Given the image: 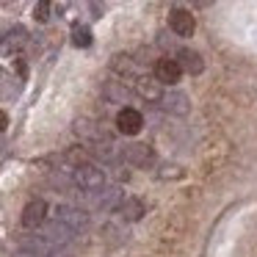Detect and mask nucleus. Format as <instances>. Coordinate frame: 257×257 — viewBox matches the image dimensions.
I'll return each instance as SVG.
<instances>
[{
	"mask_svg": "<svg viewBox=\"0 0 257 257\" xmlns=\"http://www.w3.org/2000/svg\"><path fill=\"white\" fill-rule=\"evenodd\" d=\"M72 180H75V188L89 191V194H97V191L105 188V174H102V169L91 166V163L75 166L72 169Z\"/></svg>",
	"mask_w": 257,
	"mask_h": 257,
	"instance_id": "obj_1",
	"label": "nucleus"
},
{
	"mask_svg": "<svg viewBox=\"0 0 257 257\" xmlns=\"http://www.w3.org/2000/svg\"><path fill=\"white\" fill-rule=\"evenodd\" d=\"M169 28H172V34L177 39H188L196 31V20L188 9H172V14H169Z\"/></svg>",
	"mask_w": 257,
	"mask_h": 257,
	"instance_id": "obj_2",
	"label": "nucleus"
},
{
	"mask_svg": "<svg viewBox=\"0 0 257 257\" xmlns=\"http://www.w3.org/2000/svg\"><path fill=\"white\" fill-rule=\"evenodd\" d=\"M56 221L67 224L69 229H75V232H80V229L89 227V213L83 210V207H72V205H58L56 207Z\"/></svg>",
	"mask_w": 257,
	"mask_h": 257,
	"instance_id": "obj_3",
	"label": "nucleus"
},
{
	"mask_svg": "<svg viewBox=\"0 0 257 257\" xmlns=\"http://www.w3.org/2000/svg\"><path fill=\"white\" fill-rule=\"evenodd\" d=\"M141 127H144V116H141V111H136V108L124 105L119 108L116 113V130L122 136H139Z\"/></svg>",
	"mask_w": 257,
	"mask_h": 257,
	"instance_id": "obj_4",
	"label": "nucleus"
},
{
	"mask_svg": "<svg viewBox=\"0 0 257 257\" xmlns=\"http://www.w3.org/2000/svg\"><path fill=\"white\" fill-rule=\"evenodd\" d=\"M136 94L147 102H163V83L155 78V75H141L136 78Z\"/></svg>",
	"mask_w": 257,
	"mask_h": 257,
	"instance_id": "obj_5",
	"label": "nucleus"
},
{
	"mask_svg": "<svg viewBox=\"0 0 257 257\" xmlns=\"http://www.w3.org/2000/svg\"><path fill=\"white\" fill-rule=\"evenodd\" d=\"M45 221H47V202L45 199H31L28 205L23 207V227L36 229V227H45Z\"/></svg>",
	"mask_w": 257,
	"mask_h": 257,
	"instance_id": "obj_6",
	"label": "nucleus"
},
{
	"mask_svg": "<svg viewBox=\"0 0 257 257\" xmlns=\"http://www.w3.org/2000/svg\"><path fill=\"white\" fill-rule=\"evenodd\" d=\"M155 78L163 86H177L180 78H183V67L177 64V58H161L155 64Z\"/></svg>",
	"mask_w": 257,
	"mask_h": 257,
	"instance_id": "obj_7",
	"label": "nucleus"
},
{
	"mask_svg": "<svg viewBox=\"0 0 257 257\" xmlns=\"http://www.w3.org/2000/svg\"><path fill=\"white\" fill-rule=\"evenodd\" d=\"M72 235H75V229H69L67 224H61V221H50L42 229V238H45L47 243H53L56 249L58 246H67L69 240H72Z\"/></svg>",
	"mask_w": 257,
	"mask_h": 257,
	"instance_id": "obj_8",
	"label": "nucleus"
},
{
	"mask_svg": "<svg viewBox=\"0 0 257 257\" xmlns=\"http://www.w3.org/2000/svg\"><path fill=\"white\" fill-rule=\"evenodd\" d=\"M122 158L124 163H130V166H147V163L155 161V152H152V147L147 144H130L122 150Z\"/></svg>",
	"mask_w": 257,
	"mask_h": 257,
	"instance_id": "obj_9",
	"label": "nucleus"
},
{
	"mask_svg": "<svg viewBox=\"0 0 257 257\" xmlns=\"http://www.w3.org/2000/svg\"><path fill=\"white\" fill-rule=\"evenodd\" d=\"M163 111L172 113V116H185V113L191 111V100L188 94H183V91H169L166 97H163Z\"/></svg>",
	"mask_w": 257,
	"mask_h": 257,
	"instance_id": "obj_10",
	"label": "nucleus"
},
{
	"mask_svg": "<svg viewBox=\"0 0 257 257\" xmlns=\"http://www.w3.org/2000/svg\"><path fill=\"white\" fill-rule=\"evenodd\" d=\"M177 64L183 67V72H188V75H202V69H205L202 56L196 50H188V47L177 50Z\"/></svg>",
	"mask_w": 257,
	"mask_h": 257,
	"instance_id": "obj_11",
	"label": "nucleus"
},
{
	"mask_svg": "<svg viewBox=\"0 0 257 257\" xmlns=\"http://www.w3.org/2000/svg\"><path fill=\"white\" fill-rule=\"evenodd\" d=\"M119 213H122L124 221H139V218L144 216V202L141 199H124L122 207H119Z\"/></svg>",
	"mask_w": 257,
	"mask_h": 257,
	"instance_id": "obj_12",
	"label": "nucleus"
},
{
	"mask_svg": "<svg viewBox=\"0 0 257 257\" xmlns=\"http://www.w3.org/2000/svg\"><path fill=\"white\" fill-rule=\"evenodd\" d=\"M25 42H28V31L25 28H14V31H9L6 34V42H3V53H12V47L17 50V47H23Z\"/></svg>",
	"mask_w": 257,
	"mask_h": 257,
	"instance_id": "obj_13",
	"label": "nucleus"
},
{
	"mask_svg": "<svg viewBox=\"0 0 257 257\" xmlns=\"http://www.w3.org/2000/svg\"><path fill=\"white\" fill-rule=\"evenodd\" d=\"M102 94H105L108 102H127L130 91L124 89L122 83H116V80H111V83H105V89H102Z\"/></svg>",
	"mask_w": 257,
	"mask_h": 257,
	"instance_id": "obj_14",
	"label": "nucleus"
},
{
	"mask_svg": "<svg viewBox=\"0 0 257 257\" xmlns=\"http://www.w3.org/2000/svg\"><path fill=\"white\" fill-rule=\"evenodd\" d=\"M72 45L75 47H89L91 45V31L86 25H72Z\"/></svg>",
	"mask_w": 257,
	"mask_h": 257,
	"instance_id": "obj_15",
	"label": "nucleus"
},
{
	"mask_svg": "<svg viewBox=\"0 0 257 257\" xmlns=\"http://www.w3.org/2000/svg\"><path fill=\"white\" fill-rule=\"evenodd\" d=\"M113 69H119V72H136V64L127 56H116L113 58Z\"/></svg>",
	"mask_w": 257,
	"mask_h": 257,
	"instance_id": "obj_16",
	"label": "nucleus"
},
{
	"mask_svg": "<svg viewBox=\"0 0 257 257\" xmlns=\"http://www.w3.org/2000/svg\"><path fill=\"white\" fill-rule=\"evenodd\" d=\"M34 17L39 20V23H47V20H50V3H36Z\"/></svg>",
	"mask_w": 257,
	"mask_h": 257,
	"instance_id": "obj_17",
	"label": "nucleus"
},
{
	"mask_svg": "<svg viewBox=\"0 0 257 257\" xmlns=\"http://www.w3.org/2000/svg\"><path fill=\"white\" fill-rule=\"evenodd\" d=\"M14 257H36V254H28V251H20V254H14Z\"/></svg>",
	"mask_w": 257,
	"mask_h": 257,
	"instance_id": "obj_18",
	"label": "nucleus"
}]
</instances>
